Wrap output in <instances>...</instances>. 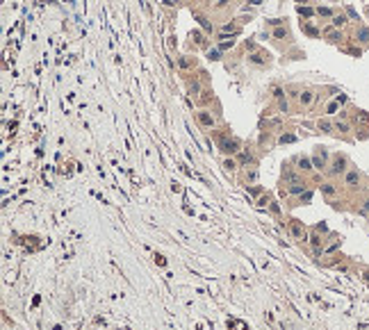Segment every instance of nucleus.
<instances>
[{
  "mask_svg": "<svg viewBox=\"0 0 369 330\" xmlns=\"http://www.w3.org/2000/svg\"><path fill=\"white\" fill-rule=\"evenodd\" d=\"M321 191L330 196V194H335V187H330V184H324V187H321Z\"/></svg>",
  "mask_w": 369,
  "mask_h": 330,
  "instance_id": "10",
  "label": "nucleus"
},
{
  "mask_svg": "<svg viewBox=\"0 0 369 330\" xmlns=\"http://www.w3.org/2000/svg\"><path fill=\"white\" fill-rule=\"evenodd\" d=\"M310 239H312V246H314V248L319 250V244H321V239H319V235H312Z\"/></svg>",
  "mask_w": 369,
  "mask_h": 330,
  "instance_id": "11",
  "label": "nucleus"
},
{
  "mask_svg": "<svg viewBox=\"0 0 369 330\" xmlns=\"http://www.w3.org/2000/svg\"><path fill=\"white\" fill-rule=\"evenodd\" d=\"M299 169H303V171H310V169H312L308 157H301V159H299Z\"/></svg>",
  "mask_w": 369,
  "mask_h": 330,
  "instance_id": "5",
  "label": "nucleus"
},
{
  "mask_svg": "<svg viewBox=\"0 0 369 330\" xmlns=\"http://www.w3.org/2000/svg\"><path fill=\"white\" fill-rule=\"evenodd\" d=\"M301 103H303V105H310V103H312V93H310V91H303V93H301Z\"/></svg>",
  "mask_w": 369,
  "mask_h": 330,
  "instance_id": "6",
  "label": "nucleus"
},
{
  "mask_svg": "<svg viewBox=\"0 0 369 330\" xmlns=\"http://www.w3.org/2000/svg\"><path fill=\"white\" fill-rule=\"evenodd\" d=\"M319 130H324V132H330V123H328V121H319Z\"/></svg>",
  "mask_w": 369,
  "mask_h": 330,
  "instance_id": "8",
  "label": "nucleus"
},
{
  "mask_svg": "<svg viewBox=\"0 0 369 330\" xmlns=\"http://www.w3.org/2000/svg\"><path fill=\"white\" fill-rule=\"evenodd\" d=\"M223 166H226V169H228V171H232V169H235V166H237V164H235V162H232V159H226V164H223Z\"/></svg>",
  "mask_w": 369,
  "mask_h": 330,
  "instance_id": "14",
  "label": "nucleus"
},
{
  "mask_svg": "<svg viewBox=\"0 0 369 330\" xmlns=\"http://www.w3.org/2000/svg\"><path fill=\"white\" fill-rule=\"evenodd\" d=\"M198 121H201V125H205V128H212V123H214L207 112H201V114H198Z\"/></svg>",
  "mask_w": 369,
  "mask_h": 330,
  "instance_id": "2",
  "label": "nucleus"
},
{
  "mask_svg": "<svg viewBox=\"0 0 369 330\" xmlns=\"http://www.w3.org/2000/svg\"><path fill=\"white\" fill-rule=\"evenodd\" d=\"M344 21H346L344 16H335V18H333V23H335V25H344Z\"/></svg>",
  "mask_w": 369,
  "mask_h": 330,
  "instance_id": "16",
  "label": "nucleus"
},
{
  "mask_svg": "<svg viewBox=\"0 0 369 330\" xmlns=\"http://www.w3.org/2000/svg\"><path fill=\"white\" fill-rule=\"evenodd\" d=\"M358 180H360V175H358L355 171H351V173H346V184H351V187H353V184H355V182H358Z\"/></svg>",
  "mask_w": 369,
  "mask_h": 330,
  "instance_id": "4",
  "label": "nucleus"
},
{
  "mask_svg": "<svg viewBox=\"0 0 369 330\" xmlns=\"http://www.w3.org/2000/svg\"><path fill=\"white\" fill-rule=\"evenodd\" d=\"M344 164H346V162H344L342 157H337L335 164H333V173H342V171H344Z\"/></svg>",
  "mask_w": 369,
  "mask_h": 330,
  "instance_id": "3",
  "label": "nucleus"
},
{
  "mask_svg": "<svg viewBox=\"0 0 369 330\" xmlns=\"http://www.w3.org/2000/svg\"><path fill=\"white\" fill-rule=\"evenodd\" d=\"M303 189H305V187H303V184H294V187H292V189H289V191H292V194H301V191H303Z\"/></svg>",
  "mask_w": 369,
  "mask_h": 330,
  "instance_id": "12",
  "label": "nucleus"
},
{
  "mask_svg": "<svg viewBox=\"0 0 369 330\" xmlns=\"http://www.w3.org/2000/svg\"><path fill=\"white\" fill-rule=\"evenodd\" d=\"M362 210H365V212H369V200H365V205H362Z\"/></svg>",
  "mask_w": 369,
  "mask_h": 330,
  "instance_id": "21",
  "label": "nucleus"
},
{
  "mask_svg": "<svg viewBox=\"0 0 369 330\" xmlns=\"http://www.w3.org/2000/svg\"><path fill=\"white\" fill-rule=\"evenodd\" d=\"M337 130H342V132H346V130H349V125H346V123H337Z\"/></svg>",
  "mask_w": 369,
  "mask_h": 330,
  "instance_id": "19",
  "label": "nucleus"
},
{
  "mask_svg": "<svg viewBox=\"0 0 369 330\" xmlns=\"http://www.w3.org/2000/svg\"><path fill=\"white\" fill-rule=\"evenodd\" d=\"M292 235H294V237H301V235H303V232H301V225H299V223H294V225H292Z\"/></svg>",
  "mask_w": 369,
  "mask_h": 330,
  "instance_id": "9",
  "label": "nucleus"
},
{
  "mask_svg": "<svg viewBox=\"0 0 369 330\" xmlns=\"http://www.w3.org/2000/svg\"><path fill=\"white\" fill-rule=\"evenodd\" d=\"M274 36H276V39H282V36H285V30H282V28H278V30L274 32Z\"/></svg>",
  "mask_w": 369,
  "mask_h": 330,
  "instance_id": "17",
  "label": "nucleus"
},
{
  "mask_svg": "<svg viewBox=\"0 0 369 330\" xmlns=\"http://www.w3.org/2000/svg\"><path fill=\"white\" fill-rule=\"evenodd\" d=\"M251 61L253 64H262L264 59H262V55H251Z\"/></svg>",
  "mask_w": 369,
  "mask_h": 330,
  "instance_id": "13",
  "label": "nucleus"
},
{
  "mask_svg": "<svg viewBox=\"0 0 369 330\" xmlns=\"http://www.w3.org/2000/svg\"><path fill=\"white\" fill-rule=\"evenodd\" d=\"M221 150H223V153H237L239 148H237V141H232V139H223V141H221Z\"/></svg>",
  "mask_w": 369,
  "mask_h": 330,
  "instance_id": "1",
  "label": "nucleus"
},
{
  "mask_svg": "<svg viewBox=\"0 0 369 330\" xmlns=\"http://www.w3.org/2000/svg\"><path fill=\"white\" fill-rule=\"evenodd\" d=\"M360 41H369V30H360Z\"/></svg>",
  "mask_w": 369,
  "mask_h": 330,
  "instance_id": "15",
  "label": "nucleus"
},
{
  "mask_svg": "<svg viewBox=\"0 0 369 330\" xmlns=\"http://www.w3.org/2000/svg\"><path fill=\"white\" fill-rule=\"evenodd\" d=\"M285 180H287V182H292V184H301L299 175H294V173H285Z\"/></svg>",
  "mask_w": 369,
  "mask_h": 330,
  "instance_id": "7",
  "label": "nucleus"
},
{
  "mask_svg": "<svg viewBox=\"0 0 369 330\" xmlns=\"http://www.w3.org/2000/svg\"><path fill=\"white\" fill-rule=\"evenodd\" d=\"M207 57H210V59H219V53H216V50H210V55H207Z\"/></svg>",
  "mask_w": 369,
  "mask_h": 330,
  "instance_id": "20",
  "label": "nucleus"
},
{
  "mask_svg": "<svg viewBox=\"0 0 369 330\" xmlns=\"http://www.w3.org/2000/svg\"><path fill=\"white\" fill-rule=\"evenodd\" d=\"M285 141H294V137H292V134H282V137H280V144H285Z\"/></svg>",
  "mask_w": 369,
  "mask_h": 330,
  "instance_id": "18",
  "label": "nucleus"
}]
</instances>
